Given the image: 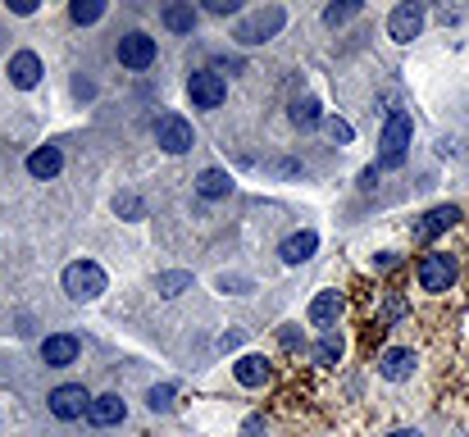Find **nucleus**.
<instances>
[{"instance_id":"32","label":"nucleus","mask_w":469,"mask_h":437,"mask_svg":"<svg viewBox=\"0 0 469 437\" xmlns=\"http://www.w3.org/2000/svg\"><path fill=\"white\" fill-rule=\"evenodd\" d=\"M238 342H242V333H238V328H232V333H223V338H219V347H223V351H232Z\"/></svg>"},{"instance_id":"4","label":"nucleus","mask_w":469,"mask_h":437,"mask_svg":"<svg viewBox=\"0 0 469 437\" xmlns=\"http://www.w3.org/2000/svg\"><path fill=\"white\" fill-rule=\"evenodd\" d=\"M187 96H192V105H196V109H219V105H223V96H228V82H223L214 69H201V73H192V78H187Z\"/></svg>"},{"instance_id":"5","label":"nucleus","mask_w":469,"mask_h":437,"mask_svg":"<svg viewBox=\"0 0 469 437\" xmlns=\"http://www.w3.org/2000/svg\"><path fill=\"white\" fill-rule=\"evenodd\" d=\"M155 146H160V151H169V155H187V151L196 146V133H192V124H187V119L164 115V119L155 124Z\"/></svg>"},{"instance_id":"1","label":"nucleus","mask_w":469,"mask_h":437,"mask_svg":"<svg viewBox=\"0 0 469 437\" xmlns=\"http://www.w3.org/2000/svg\"><path fill=\"white\" fill-rule=\"evenodd\" d=\"M410 115H388L383 137H379V169H401L406 151H410Z\"/></svg>"},{"instance_id":"9","label":"nucleus","mask_w":469,"mask_h":437,"mask_svg":"<svg viewBox=\"0 0 469 437\" xmlns=\"http://www.w3.org/2000/svg\"><path fill=\"white\" fill-rule=\"evenodd\" d=\"M119 64L124 69H151L155 64V37H146V33L119 37Z\"/></svg>"},{"instance_id":"20","label":"nucleus","mask_w":469,"mask_h":437,"mask_svg":"<svg viewBox=\"0 0 469 437\" xmlns=\"http://www.w3.org/2000/svg\"><path fill=\"white\" fill-rule=\"evenodd\" d=\"M196 191H201L205 200H223V196L232 191V178H228L223 169H205V173L196 178Z\"/></svg>"},{"instance_id":"27","label":"nucleus","mask_w":469,"mask_h":437,"mask_svg":"<svg viewBox=\"0 0 469 437\" xmlns=\"http://www.w3.org/2000/svg\"><path fill=\"white\" fill-rule=\"evenodd\" d=\"M114 209H119L124 218H142V200H137V196H128V191H124L119 200H114Z\"/></svg>"},{"instance_id":"12","label":"nucleus","mask_w":469,"mask_h":437,"mask_svg":"<svg viewBox=\"0 0 469 437\" xmlns=\"http://www.w3.org/2000/svg\"><path fill=\"white\" fill-rule=\"evenodd\" d=\"M379 374H383L388 383H406V378L415 374V351H406V347H392V351H383V360H379Z\"/></svg>"},{"instance_id":"11","label":"nucleus","mask_w":469,"mask_h":437,"mask_svg":"<svg viewBox=\"0 0 469 437\" xmlns=\"http://www.w3.org/2000/svg\"><path fill=\"white\" fill-rule=\"evenodd\" d=\"M124 414H128V405L114 396V392H105V396H91V410H87V419L96 423V428H109V423H124Z\"/></svg>"},{"instance_id":"3","label":"nucleus","mask_w":469,"mask_h":437,"mask_svg":"<svg viewBox=\"0 0 469 437\" xmlns=\"http://www.w3.org/2000/svg\"><path fill=\"white\" fill-rule=\"evenodd\" d=\"M419 287L424 292H446L451 283H455V274H460V265H455V256H442V251H428L424 260H419Z\"/></svg>"},{"instance_id":"2","label":"nucleus","mask_w":469,"mask_h":437,"mask_svg":"<svg viewBox=\"0 0 469 437\" xmlns=\"http://www.w3.org/2000/svg\"><path fill=\"white\" fill-rule=\"evenodd\" d=\"M64 292H69L73 301H96V296L105 292V269L91 265V260L69 265V269H64Z\"/></svg>"},{"instance_id":"14","label":"nucleus","mask_w":469,"mask_h":437,"mask_svg":"<svg viewBox=\"0 0 469 437\" xmlns=\"http://www.w3.org/2000/svg\"><path fill=\"white\" fill-rule=\"evenodd\" d=\"M10 82H14V87H23V91H28V87H37V82H42V60H37L33 51H19V55L10 60Z\"/></svg>"},{"instance_id":"15","label":"nucleus","mask_w":469,"mask_h":437,"mask_svg":"<svg viewBox=\"0 0 469 437\" xmlns=\"http://www.w3.org/2000/svg\"><path fill=\"white\" fill-rule=\"evenodd\" d=\"M60 169H64L60 146H37V151L28 155V173H33V178H42V182H46V178H55Z\"/></svg>"},{"instance_id":"26","label":"nucleus","mask_w":469,"mask_h":437,"mask_svg":"<svg viewBox=\"0 0 469 437\" xmlns=\"http://www.w3.org/2000/svg\"><path fill=\"white\" fill-rule=\"evenodd\" d=\"M174 396H178V392L164 383V387H151V401H146V405H151V410H160V414H169V410H174Z\"/></svg>"},{"instance_id":"25","label":"nucleus","mask_w":469,"mask_h":437,"mask_svg":"<svg viewBox=\"0 0 469 437\" xmlns=\"http://www.w3.org/2000/svg\"><path fill=\"white\" fill-rule=\"evenodd\" d=\"M100 14H105L100 0H73V5H69V19H73V23H96Z\"/></svg>"},{"instance_id":"10","label":"nucleus","mask_w":469,"mask_h":437,"mask_svg":"<svg viewBox=\"0 0 469 437\" xmlns=\"http://www.w3.org/2000/svg\"><path fill=\"white\" fill-rule=\"evenodd\" d=\"M78 338H69V333H55V338H46L42 342V360H46V369H64V365H73L78 360Z\"/></svg>"},{"instance_id":"16","label":"nucleus","mask_w":469,"mask_h":437,"mask_svg":"<svg viewBox=\"0 0 469 437\" xmlns=\"http://www.w3.org/2000/svg\"><path fill=\"white\" fill-rule=\"evenodd\" d=\"M451 224H460V205H437V209L424 214V224H419L415 233H419V237H437V233H446Z\"/></svg>"},{"instance_id":"33","label":"nucleus","mask_w":469,"mask_h":437,"mask_svg":"<svg viewBox=\"0 0 469 437\" xmlns=\"http://www.w3.org/2000/svg\"><path fill=\"white\" fill-rule=\"evenodd\" d=\"M388 437H419V432H410V428H397V432H388Z\"/></svg>"},{"instance_id":"6","label":"nucleus","mask_w":469,"mask_h":437,"mask_svg":"<svg viewBox=\"0 0 469 437\" xmlns=\"http://www.w3.org/2000/svg\"><path fill=\"white\" fill-rule=\"evenodd\" d=\"M87 410H91V396H87L82 383H64V387L51 392V414L55 419H82Z\"/></svg>"},{"instance_id":"21","label":"nucleus","mask_w":469,"mask_h":437,"mask_svg":"<svg viewBox=\"0 0 469 437\" xmlns=\"http://www.w3.org/2000/svg\"><path fill=\"white\" fill-rule=\"evenodd\" d=\"M187 287H192V274H187V269H174V274H160V278H155V292H160V296H178V292H187Z\"/></svg>"},{"instance_id":"24","label":"nucleus","mask_w":469,"mask_h":437,"mask_svg":"<svg viewBox=\"0 0 469 437\" xmlns=\"http://www.w3.org/2000/svg\"><path fill=\"white\" fill-rule=\"evenodd\" d=\"M356 14H361V0H346V5H328L324 10V23L328 28H342V23H351Z\"/></svg>"},{"instance_id":"23","label":"nucleus","mask_w":469,"mask_h":437,"mask_svg":"<svg viewBox=\"0 0 469 437\" xmlns=\"http://www.w3.org/2000/svg\"><path fill=\"white\" fill-rule=\"evenodd\" d=\"M342 360V338L337 333H324L319 347H314V365H337Z\"/></svg>"},{"instance_id":"19","label":"nucleus","mask_w":469,"mask_h":437,"mask_svg":"<svg viewBox=\"0 0 469 437\" xmlns=\"http://www.w3.org/2000/svg\"><path fill=\"white\" fill-rule=\"evenodd\" d=\"M164 28L169 33H192L196 28V5H187V0H174V5H164Z\"/></svg>"},{"instance_id":"22","label":"nucleus","mask_w":469,"mask_h":437,"mask_svg":"<svg viewBox=\"0 0 469 437\" xmlns=\"http://www.w3.org/2000/svg\"><path fill=\"white\" fill-rule=\"evenodd\" d=\"M292 124H296V128H314V124H319V100H314V96H305V100L292 105Z\"/></svg>"},{"instance_id":"18","label":"nucleus","mask_w":469,"mask_h":437,"mask_svg":"<svg viewBox=\"0 0 469 437\" xmlns=\"http://www.w3.org/2000/svg\"><path fill=\"white\" fill-rule=\"evenodd\" d=\"M232 374H238L242 387H260V383L269 378V360H265V356H242L238 365H232Z\"/></svg>"},{"instance_id":"7","label":"nucleus","mask_w":469,"mask_h":437,"mask_svg":"<svg viewBox=\"0 0 469 437\" xmlns=\"http://www.w3.org/2000/svg\"><path fill=\"white\" fill-rule=\"evenodd\" d=\"M287 23V14L278 10V5H269V10H260V14H251L242 28H238V42H247V46H256V42H269L278 28Z\"/></svg>"},{"instance_id":"17","label":"nucleus","mask_w":469,"mask_h":437,"mask_svg":"<svg viewBox=\"0 0 469 437\" xmlns=\"http://www.w3.org/2000/svg\"><path fill=\"white\" fill-rule=\"evenodd\" d=\"M314 246H319V237L305 228V233H292V237L283 242V251H278V256H283V265H305V260L314 256Z\"/></svg>"},{"instance_id":"31","label":"nucleus","mask_w":469,"mask_h":437,"mask_svg":"<svg viewBox=\"0 0 469 437\" xmlns=\"http://www.w3.org/2000/svg\"><path fill=\"white\" fill-rule=\"evenodd\" d=\"M383 314H388V319H401V314H406V301H401V296H392V301L383 305Z\"/></svg>"},{"instance_id":"29","label":"nucleus","mask_w":469,"mask_h":437,"mask_svg":"<svg viewBox=\"0 0 469 437\" xmlns=\"http://www.w3.org/2000/svg\"><path fill=\"white\" fill-rule=\"evenodd\" d=\"M328 137H333V142H351V124H342V119H328Z\"/></svg>"},{"instance_id":"30","label":"nucleus","mask_w":469,"mask_h":437,"mask_svg":"<svg viewBox=\"0 0 469 437\" xmlns=\"http://www.w3.org/2000/svg\"><path fill=\"white\" fill-rule=\"evenodd\" d=\"M242 437H265V419H260V414H251V419L242 423Z\"/></svg>"},{"instance_id":"8","label":"nucleus","mask_w":469,"mask_h":437,"mask_svg":"<svg viewBox=\"0 0 469 437\" xmlns=\"http://www.w3.org/2000/svg\"><path fill=\"white\" fill-rule=\"evenodd\" d=\"M388 33H392V42H415L424 33V5H419V0H406V5L392 10Z\"/></svg>"},{"instance_id":"13","label":"nucleus","mask_w":469,"mask_h":437,"mask_svg":"<svg viewBox=\"0 0 469 437\" xmlns=\"http://www.w3.org/2000/svg\"><path fill=\"white\" fill-rule=\"evenodd\" d=\"M337 319H342V296H337V292H319V296L310 301V323L324 328V333H333Z\"/></svg>"},{"instance_id":"28","label":"nucleus","mask_w":469,"mask_h":437,"mask_svg":"<svg viewBox=\"0 0 469 437\" xmlns=\"http://www.w3.org/2000/svg\"><path fill=\"white\" fill-rule=\"evenodd\" d=\"M210 14H238V0H205Z\"/></svg>"}]
</instances>
